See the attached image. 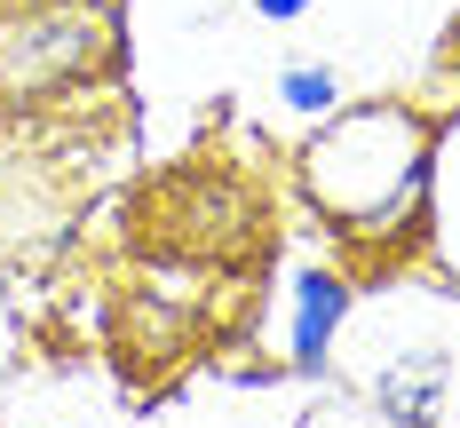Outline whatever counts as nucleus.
Wrapping results in <instances>:
<instances>
[{
    "label": "nucleus",
    "mask_w": 460,
    "mask_h": 428,
    "mask_svg": "<svg viewBox=\"0 0 460 428\" xmlns=\"http://www.w3.org/2000/svg\"><path fill=\"white\" fill-rule=\"evenodd\" d=\"M111 0H40L0 24V88L8 95H48L64 80H88L111 56Z\"/></svg>",
    "instance_id": "nucleus-2"
},
{
    "label": "nucleus",
    "mask_w": 460,
    "mask_h": 428,
    "mask_svg": "<svg viewBox=\"0 0 460 428\" xmlns=\"http://www.w3.org/2000/svg\"><path fill=\"white\" fill-rule=\"evenodd\" d=\"M453 56H460V24H453Z\"/></svg>",
    "instance_id": "nucleus-7"
},
{
    "label": "nucleus",
    "mask_w": 460,
    "mask_h": 428,
    "mask_svg": "<svg viewBox=\"0 0 460 428\" xmlns=\"http://www.w3.org/2000/svg\"><path fill=\"white\" fill-rule=\"evenodd\" d=\"M278 95H286V103H294V111H310V119H325V111H333V72H325V64H294V72H286V80H278Z\"/></svg>",
    "instance_id": "nucleus-5"
},
{
    "label": "nucleus",
    "mask_w": 460,
    "mask_h": 428,
    "mask_svg": "<svg viewBox=\"0 0 460 428\" xmlns=\"http://www.w3.org/2000/svg\"><path fill=\"white\" fill-rule=\"evenodd\" d=\"M254 8H262V16H270V24H294V16H302V8H310V0H254Z\"/></svg>",
    "instance_id": "nucleus-6"
},
{
    "label": "nucleus",
    "mask_w": 460,
    "mask_h": 428,
    "mask_svg": "<svg viewBox=\"0 0 460 428\" xmlns=\"http://www.w3.org/2000/svg\"><path fill=\"white\" fill-rule=\"evenodd\" d=\"M341 318H349V285L333 278V270H302V285H294V365H302V373L325 365Z\"/></svg>",
    "instance_id": "nucleus-3"
},
{
    "label": "nucleus",
    "mask_w": 460,
    "mask_h": 428,
    "mask_svg": "<svg viewBox=\"0 0 460 428\" xmlns=\"http://www.w3.org/2000/svg\"><path fill=\"white\" fill-rule=\"evenodd\" d=\"M373 397H381L389 421H429V413L445 405V357H420V365L381 373V380H373Z\"/></svg>",
    "instance_id": "nucleus-4"
},
{
    "label": "nucleus",
    "mask_w": 460,
    "mask_h": 428,
    "mask_svg": "<svg viewBox=\"0 0 460 428\" xmlns=\"http://www.w3.org/2000/svg\"><path fill=\"white\" fill-rule=\"evenodd\" d=\"M429 119L405 103H358L341 119H325L318 143L302 151V190L341 238H389L429 190Z\"/></svg>",
    "instance_id": "nucleus-1"
}]
</instances>
